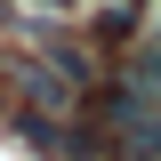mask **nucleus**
<instances>
[{
    "label": "nucleus",
    "instance_id": "nucleus-1",
    "mask_svg": "<svg viewBox=\"0 0 161 161\" xmlns=\"http://www.w3.org/2000/svg\"><path fill=\"white\" fill-rule=\"evenodd\" d=\"M97 121H105V153L113 161H161V97L113 80L97 97Z\"/></svg>",
    "mask_w": 161,
    "mask_h": 161
},
{
    "label": "nucleus",
    "instance_id": "nucleus-2",
    "mask_svg": "<svg viewBox=\"0 0 161 161\" xmlns=\"http://www.w3.org/2000/svg\"><path fill=\"white\" fill-rule=\"evenodd\" d=\"M8 73H16V97H24V105H40V113H64V121H73V105H80V80L64 73L57 57H16Z\"/></svg>",
    "mask_w": 161,
    "mask_h": 161
},
{
    "label": "nucleus",
    "instance_id": "nucleus-3",
    "mask_svg": "<svg viewBox=\"0 0 161 161\" xmlns=\"http://www.w3.org/2000/svg\"><path fill=\"white\" fill-rule=\"evenodd\" d=\"M89 32H97L105 48H121V40H137V32H145V0H105L97 16H89Z\"/></svg>",
    "mask_w": 161,
    "mask_h": 161
},
{
    "label": "nucleus",
    "instance_id": "nucleus-4",
    "mask_svg": "<svg viewBox=\"0 0 161 161\" xmlns=\"http://www.w3.org/2000/svg\"><path fill=\"white\" fill-rule=\"evenodd\" d=\"M121 80H129V89H145V97H161V48H137V57H121Z\"/></svg>",
    "mask_w": 161,
    "mask_h": 161
},
{
    "label": "nucleus",
    "instance_id": "nucleus-5",
    "mask_svg": "<svg viewBox=\"0 0 161 161\" xmlns=\"http://www.w3.org/2000/svg\"><path fill=\"white\" fill-rule=\"evenodd\" d=\"M0 24H16V0H0Z\"/></svg>",
    "mask_w": 161,
    "mask_h": 161
},
{
    "label": "nucleus",
    "instance_id": "nucleus-6",
    "mask_svg": "<svg viewBox=\"0 0 161 161\" xmlns=\"http://www.w3.org/2000/svg\"><path fill=\"white\" fill-rule=\"evenodd\" d=\"M40 8H73V0H40Z\"/></svg>",
    "mask_w": 161,
    "mask_h": 161
},
{
    "label": "nucleus",
    "instance_id": "nucleus-7",
    "mask_svg": "<svg viewBox=\"0 0 161 161\" xmlns=\"http://www.w3.org/2000/svg\"><path fill=\"white\" fill-rule=\"evenodd\" d=\"M73 161H80V153H73Z\"/></svg>",
    "mask_w": 161,
    "mask_h": 161
}]
</instances>
